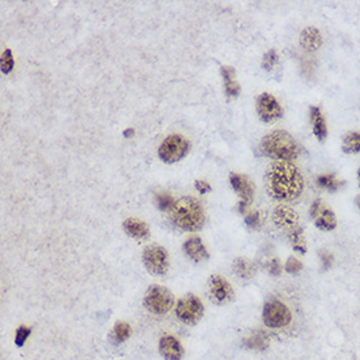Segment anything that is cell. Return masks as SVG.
Returning <instances> with one entry per match:
<instances>
[{"label":"cell","mask_w":360,"mask_h":360,"mask_svg":"<svg viewBox=\"0 0 360 360\" xmlns=\"http://www.w3.org/2000/svg\"><path fill=\"white\" fill-rule=\"evenodd\" d=\"M265 186L270 197L280 202L295 201L304 189L300 171L288 161H275L265 175Z\"/></svg>","instance_id":"cell-1"},{"label":"cell","mask_w":360,"mask_h":360,"mask_svg":"<svg viewBox=\"0 0 360 360\" xmlns=\"http://www.w3.org/2000/svg\"><path fill=\"white\" fill-rule=\"evenodd\" d=\"M171 220L180 229L187 232H197L204 224V210L198 199L193 197H183L176 201L169 211Z\"/></svg>","instance_id":"cell-2"},{"label":"cell","mask_w":360,"mask_h":360,"mask_svg":"<svg viewBox=\"0 0 360 360\" xmlns=\"http://www.w3.org/2000/svg\"><path fill=\"white\" fill-rule=\"evenodd\" d=\"M261 151L265 156L276 161H293L299 156V145L287 131L276 130L270 133L261 141Z\"/></svg>","instance_id":"cell-3"},{"label":"cell","mask_w":360,"mask_h":360,"mask_svg":"<svg viewBox=\"0 0 360 360\" xmlns=\"http://www.w3.org/2000/svg\"><path fill=\"white\" fill-rule=\"evenodd\" d=\"M190 141L179 134L169 135L164 139L159 147V157L167 164H175L187 155Z\"/></svg>","instance_id":"cell-4"},{"label":"cell","mask_w":360,"mask_h":360,"mask_svg":"<svg viewBox=\"0 0 360 360\" xmlns=\"http://www.w3.org/2000/svg\"><path fill=\"white\" fill-rule=\"evenodd\" d=\"M175 304V297L165 287L151 286L144 295V305L149 312L155 315H165Z\"/></svg>","instance_id":"cell-5"},{"label":"cell","mask_w":360,"mask_h":360,"mask_svg":"<svg viewBox=\"0 0 360 360\" xmlns=\"http://www.w3.org/2000/svg\"><path fill=\"white\" fill-rule=\"evenodd\" d=\"M204 313V307L199 297L195 295H186L177 303L176 315L186 325H195L201 321Z\"/></svg>","instance_id":"cell-6"},{"label":"cell","mask_w":360,"mask_h":360,"mask_svg":"<svg viewBox=\"0 0 360 360\" xmlns=\"http://www.w3.org/2000/svg\"><path fill=\"white\" fill-rule=\"evenodd\" d=\"M143 264L148 272L153 275H164L169 270V254L163 246L149 245L143 252Z\"/></svg>","instance_id":"cell-7"},{"label":"cell","mask_w":360,"mask_h":360,"mask_svg":"<svg viewBox=\"0 0 360 360\" xmlns=\"http://www.w3.org/2000/svg\"><path fill=\"white\" fill-rule=\"evenodd\" d=\"M290 309L283 304L282 301L276 299H271L265 304L264 308V322L266 326L278 329V327H284L291 322Z\"/></svg>","instance_id":"cell-8"},{"label":"cell","mask_w":360,"mask_h":360,"mask_svg":"<svg viewBox=\"0 0 360 360\" xmlns=\"http://www.w3.org/2000/svg\"><path fill=\"white\" fill-rule=\"evenodd\" d=\"M229 181L234 191L238 194L240 197V204H238V210L241 214L248 210L250 203L253 202L254 197V186L252 181L246 177V176L238 175V173H230Z\"/></svg>","instance_id":"cell-9"},{"label":"cell","mask_w":360,"mask_h":360,"mask_svg":"<svg viewBox=\"0 0 360 360\" xmlns=\"http://www.w3.org/2000/svg\"><path fill=\"white\" fill-rule=\"evenodd\" d=\"M208 293L215 304L223 305L233 300L234 292L229 282L220 275H212L208 280Z\"/></svg>","instance_id":"cell-10"},{"label":"cell","mask_w":360,"mask_h":360,"mask_svg":"<svg viewBox=\"0 0 360 360\" xmlns=\"http://www.w3.org/2000/svg\"><path fill=\"white\" fill-rule=\"evenodd\" d=\"M257 112L265 122H272L283 115V109L279 101L270 93H262L257 98Z\"/></svg>","instance_id":"cell-11"},{"label":"cell","mask_w":360,"mask_h":360,"mask_svg":"<svg viewBox=\"0 0 360 360\" xmlns=\"http://www.w3.org/2000/svg\"><path fill=\"white\" fill-rule=\"evenodd\" d=\"M311 216L315 224L322 230H333L337 226V218L330 208H327L321 199H315L311 207Z\"/></svg>","instance_id":"cell-12"},{"label":"cell","mask_w":360,"mask_h":360,"mask_svg":"<svg viewBox=\"0 0 360 360\" xmlns=\"http://www.w3.org/2000/svg\"><path fill=\"white\" fill-rule=\"evenodd\" d=\"M272 220H274L275 225L287 232H291L299 226V216H297L296 211L284 204L275 208L272 212Z\"/></svg>","instance_id":"cell-13"},{"label":"cell","mask_w":360,"mask_h":360,"mask_svg":"<svg viewBox=\"0 0 360 360\" xmlns=\"http://www.w3.org/2000/svg\"><path fill=\"white\" fill-rule=\"evenodd\" d=\"M159 350L165 360H181L183 355L182 345L173 335H164L160 339Z\"/></svg>","instance_id":"cell-14"},{"label":"cell","mask_w":360,"mask_h":360,"mask_svg":"<svg viewBox=\"0 0 360 360\" xmlns=\"http://www.w3.org/2000/svg\"><path fill=\"white\" fill-rule=\"evenodd\" d=\"M183 252L194 262H202V261H206L210 257L203 241L199 237L187 238L185 244H183Z\"/></svg>","instance_id":"cell-15"},{"label":"cell","mask_w":360,"mask_h":360,"mask_svg":"<svg viewBox=\"0 0 360 360\" xmlns=\"http://www.w3.org/2000/svg\"><path fill=\"white\" fill-rule=\"evenodd\" d=\"M300 45L307 51H315L322 45V36L315 26L305 28L300 34Z\"/></svg>","instance_id":"cell-16"},{"label":"cell","mask_w":360,"mask_h":360,"mask_svg":"<svg viewBox=\"0 0 360 360\" xmlns=\"http://www.w3.org/2000/svg\"><path fill=\"white\" fill-rule=\"evenodd\" d=\"M123 229L130 237H134L136 240H144V238L148 237L149 234L148 225L144 222L136 219V218H130V219L125 220L123 222Z\"/></svg>","instance_id":"cell-17"},{"label":"cell","mask_w":360,"mask_h":360,"mask_svg":"<svg viewBox=\"0 0 360 360\" xmlns=\"http://www.w3.org/2000/svg\"><path fill=\"white\" fill-rule=\"evenodd\" d=\"M311 121H312L313 133H315V137L321 141L325 140L327 136V127L321 109L317 106L311 108Z\"/></svg>","instance_id":"cell-18"},{"label":"cell","mask_w":360,"mask_h":360,"mask_svg":"<svg viewBox=\"0 0 360 360\" xmlns=\"http://www.w3.org/2000/svg\"><path fill=\"white\" fill-rule=\"evenodd\" d=\"M222 76L224 80V88L228 97H237L240 94V86L236 80V72L232 67H222Z\"/></svg>","instance_id":"cell-19"},{"label":"cell","mask_w":360,"mask_h":360,"mask_svg":"<svg viewBox=\"0 0 360 360\" xmlns=\"http://www.w3.org/2000/svg\"><path fill=\"white\" fill-rule=\"evenodd\" d=\"M233 271L234 274L240 276V278L249 279L254 275L256 269H254V266H253L250 261L245 260V258H237L233 262Z\"/></svg>","instance_id":"cell-20"},{"label":"cell","mask_w":360,"mask_h":360,"mask_svg":"<svg viewBox=\"0 0 360 360\" xmlns=\"http://www.w3.org/2000/svg\"><path fill=\"white\" fill-rule=\"evenodd\" d=\"M288 240H290L293 250H296L297 253H301V254L307 253L304 234H303V229H301L300 226H297V228L292 229L291 232H288Z\"/></svg>","instance_id":"cell-21"},{"label":"cell","mask_w":360,"mask_h":360,"mask_svg":"<svg viewBox=\"0 0 360 360\" xmlns=\"http://www.w3.org/2000/svg\"><path fill=\"white\" fill-rule=\"evenodd\" d=\"M242 345L245 346L246 349L260 350V351H264V350L268 349L269 339L266 335L258 333V334L253 335V337L246 338L245 341L242 342Z\"/></svg>","instance_id":"cell-22"},{"label":"cell","mask_w":360,"mask_h":360,"mask_svg":"<svg viewBox=\"0 0 360 360\" xmlns=\"http://www.w3.org/2000/svg\"><path fill=\"white\" fill-rule=\"evenodd\" d=\"M343 151L347 153L360 152V133H350L343 139Z\"/></svg>","instance_id":"cell-23"},{"label":"cell","mask_w":360,"mask_h":360,"mask_svg":"<svg viewBox=\"0 0 360 360\" xmlns=\"http://www.w3.org/2000/svg\"><path fill=\"white\" fill-rule=\"evenodd\" d=\"M317 183H318L321 187H323V189L329 190V191H335V190L339 189V186H341V182H339V180H338L334 175L318 176Z\"/></svg>","instance_id":"cell-24"},{"label":"cell","mask_w":360,"mask_h":360,"mask_svg":"<svg viewBox=\"0 0 360 360\" xmlns=\"http://www.w3.org/2000/svg\"><path fill=\"white\" fill-rule=\"evenodd\" d=\"M155 202H156L157 207L161 210V211H167L169 212L173 208L176 203V199L172 197L171 194L168 193H157L155 195Z\"/></svg>","instance_id":"cell-25"},{"label":"cell","mask_w":360,"mask_h":360,"mask_svg":"<svg viewBox=\"0 0 360 360\" xmlns=\"http://www.w3.org/2000/svg\"><path fill=\"white\" fill-rule=\"evenodd\" d=\"M131 335V327L127 322H117L114 325V337L118 342H125Z\"/></svg>","instance_id":"cell-26"},{"label":"cell","mask_w":360,"mask_h":360,"mask_svg":"<svg viewBox=\"0 0 360 360\" xmlns=\"http://www.w3.org/2000/svg\"><path fill=\"white\" fill-rule=\"evenodd\" d=\"M0 66H1V72H3V74H9V72L13 70L15 60H13L12 51L9 48L4 50L3 54H1V62H0Z\"/></svg>","instance_id":"cell-27"},{"label":"cell","mask_w":360,"mask_h":360,"mask_svg":"<svg viewBox=\"0 0 360 360\" xmlns=\"http://www.w3.org/2000/svg\"><path fill=\"white\" fill-rule=\"evenodd\" d=\"M278 63V54L274 50H270L269 52H266L264 55V59H262V67L265 70H272L275 67V64Z\"/></svg>","instance_id":"cell-28"},{"label":"cell","mask_w":360,"mask_h":360,"mask_svg":"<svg viewBox=\"0 0 360 360\" xmlns=\"http://www.w3.org/2000/svg\"><path fill=\"white\" fill-rule=\"evenodd\" d=\"M32 330H30V327L28 326H20L17 330H16V337H15V343L17 347H23L25 345L26 339L30 335Z\"/></svg>","instance_id":"cell-29"},{"label":"cell","mask_w":360,"mask_h":360,"mask_svg":"<svg viewBox=\"0 0 360 360\" xmlns=\"http://www.w3.org/2000/svg\"><path fill=\"white\" fill-rule=\"evenodd\" d=\"M301 269H303V264L297 258H295V257H290L288 258L286 264V271L288 274H297V272H300Z\"/></svg>","instance_id":"cell-30"},{"label":"cell","mask_w":360,"mask_h":360,"mask_svg":"<svg viewBox=\"0 0 360 360\" xmlns=\"http://www.w3.org/2000/svg\"><path fill=\"white\" fill-rule=\"evenodd\" d=\"M319 258H321V262H322L323 269H330L333 266V262H334V257L331 253H329L327 250H321L319 253Z\"/></svg>","instance_id":"cell-31"},{"label":"cell","mask_w":360,"mask_h":360,"mask_svg":"<svg viewBox=\"0 0 360 360\" xmlns=\"http://www.w3.org/2000/svg\"><path fill=\"white\" fill-rule=\"evenodd\" d=\"M245 223L250 228H258V225L261 223L260 214L258 212H250V214H248L245 218Z\"/></svg>","instance_id":"cell-32"},{"label":"cell","mask_w":360,"mask_h":360,"mask_svg":"<svg viewBox=\"0 0 360 360\" xmlns=\"http://www.w3.org/2000/svg\"><path fill=\"white\" fill-rule=\"evenodd\" d=\"M269 271H270L271 275L274 276H279L282 274V266H280V261L278 258H272L269 264Z\"/></svg>","instance_id":"cell-33"},{"label":"cell","mask_w":360,"mask_h":360,"mask_svg":"<svg viewBox=\"0 0 360 360\" xmlns=\"http://www.w3.org/2000/svg\"><path fill=\"white\" fill-rule=\"evenodd\" d=\"M195 189H197L199 193H208V191H211V186H210L208 182L197 180V181H195Z\"/></svg>","instance_id":"cell-34"},{"label":"cell","mask_w":360,"mask_h":360,"mask_svg":"<svg viewBox=\"0 0 360 360\" xmlns=\"http://www.w3.org/2000/svg\"><path fill=\"white\" fill-rule=\"evenodd\" d=\"M357 206L360 208V195H358L357 197Z\"/></svg>","instance_id":"cell-35"},{"label":"cell","mask_w":360,"mask_h":360,"mask_svg":"<svg viewBox=\"0 0 360 360\" xmlns=\"http://www.w3.org/2000/svg\"><path fill=\"white\" fill-rule=\"evenodd\" d=\"M358 177H359V186H360V169H359V175H358Z\"/></svg>","instance_id":"cell-36"}]
</instances>
